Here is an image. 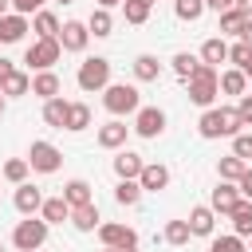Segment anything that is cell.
<instances>
[{
  "label": "cell",
  "instance_id": "obj_1",
  "mask_svg": "<svg viewBox=\"0 0 252 252\" xmlns=\"http://www.w3.org/2000/svg\"><path fill=\"white\" fill-rule=\"evenodd\" d=\"M240 126H244V122H240L236 106H209V110L201 114V122H197L201 138H236Z\"/></svg>",
  "mask_w": 252,
  "mask_h": 252
},
{
  "label": "cell",
  "instance_id": "obj_2",
  "mask_svg": "<svg viewBox=\"0 0 252 252\" xmlns=\"http://www.w3.org/2000/svg\"><path fill=\"white\" fill-rule=\"evenodd\" d=\"M102 106L114 114V118H126V114H138L142 110V91L134 83H110L102 91Z\"/></svg>",
  "mask_w": 252,
  "mask_h": 252
},
{
  "label": "cell",
  "instance_id": "obj_3",
  "mask_svg": "<svg viewBox=\"0 0 252 252\" xmlns=\"http://www.w3.org/2000/svg\"><path fill=\"white\" fill-rule=\"evenodd\" d=\"M185 87H189V102H197L201 110H209V106H213V98L220 94V71H217V67H209V63H201V67H197V75H193Z\"/></svg>",
  "mask_w": 252,
  "mask_h": 252
},
{
  "label": "cell",
  "instance_id": "obj_4",
  "mask_svg": "<svg viewBox=\"0 0 252 252\" xmlns=\"http://www.w3.org/2000/svg\"><path fill=\"white\" fill-rule=\"evenodd\" d=\"M47 220L43 217H24L16 228H12V244L20 248V252H39L43 248V240H47Z\"/></svg>",
  "mask_w": 252,
  "mask_h": 252
},
{
  "label": "cell",
  "instance_id": "obj_5",
  "mask_svg": "<svg viewBox=\"0 0 252 252\" xmlns=\"http://www.w3.org/2000/svg\"><path fill=\"white\" fill-rule=\"evenodd\" d=\"M75 83H79V91H87V94H91V91H106V87H110V59H102V55L83 59Z\"/></svg>",
  "mask_w": 252,
  "mask_h": 252
},
{
  "label": "cell",
  "instance_id": "obj_6",
  "mask_svg": "<svg viewBox=\"0 0 252 252\" xmlns=\"http://www.w3.org/2000/svg\"><path fill=\"white\" fill-rule=\"evenodd\" d=\"M59 59H63V43H59V39H35V43H28V51H24V63H28L32 71H51Z\"/></svg>",
  "mask_w": 252,
  "mask_h": 252
},
{
  "label": "cell",
  "instance_id": "obj_7",
  "mask_svg": "<svg viewBox=\"0 0 252 252\" xmlns=\"http://www.w3.org/2000/svg\"><path fill=\"white\" fill-rule=\"evenodd\" d=\"M28 165L35 169V173H55L59 165H63V154H59V146H51V142H32V150H28Z\"/></svg>",
  "mask_w": 252,
  "mask_h": 252
},
{
  "label": "cell",
  "instance_id": "obj_8",
  "mask_svg": "<svg viewBox=\"0 0 252 252\" xmlns=\"http://www.w3.org/2000/svg\"><path fill=\"white\" fill-rule=\"evenodd\" d=\"M98 240H102V248H138V232L130 224H118V220H102Z\"/></svg>",
  "mask_w": 252,
  "mask_h": 252
},
{
  "label": "cell",
  "instance_id": "obj_9",
  "mask_svg": "<svg viewBox=\"0 0 252 252\" xmlns=\"http://www.w3.org/2000/svg\"><path fill=\"white\" fill-rule=\"evenodd\" d=\"M138 138H158L161 130H165V110H158V106H142L138 114H134V126H130Z\"/></svg>",
  "mask_w": 252,
  "mask_h": 252
},
{
  "label": "cell",
  "instance_id": "obj_10",
  "mask_svg": "<svg viewBox=\"0 0 252 252\" xmlns=\"http://www.w3.org/2000/svg\"><path fill=\"white\" fill-rule=\"evenodd\" d=\"M240 201H244V197H240V189H236L232 181H220V185L213 189V197H209V209H213L217 217H232Z\"/></svg>",
  "mask_w": 252,
  "mask_h": 252
},
{
  "label": "cell",
  "instance_id": "obj_11",
  "mask_svg": "<svg viewBox=\"0 0 252 252\" xmlns=\"http://www.w3.org/2000/svg\"><path fill=\"white\" fill-rule=\"evenodd\" d=\"M59 43H63V51H87L91 28H87L83 20H67V24L59 28Z\"/></svg>",
  "mask_w": 252,
  "mask_h": 252
},
{
  "label": "cell",
  "instance_id": "obj_12",
  "mask_svg": "<svg viewBox=\"0 0 252 252\" xmlns=\"http://www.w3.org/2000/svg\"><path fill=\"white\" fill-rule=\"evenodd\" d=\"M126 134H130V126H126L122 118H110V122H102V126H98V134H94V138H98V146H102V150H122V146H126Z\"/></svg>",
  "mask_w": 252,
  "mask_h": 252
},
{
  "label": "cell",
  "instance_id": "obj_13",
  "mask_svg": "<svg viewBox=\"0 0 252 252\" xmlns=\"http://www.w3.org/2000/svg\"><path fill=\"white\" fill-rule=\"evenodd\" d=\"M43 201H47V197H43L35 185H28V181H24V185H16V197H12L16 213H24V217H35V213L43 209Z\"/></svg>",
  "mask_w": 252,
  "mask_h": 252
},
{
  "label": "cell",
  "instance_id": "obj_14",
  "mask_svg": "<svg viewBox=\"0 0 252 252\" xmlns=\"http://www.w3.org/2000/svg\"><path fill=\"white\" fill-rule=\"evenodd\" d=\"M142 169H146V161H142L134 150H118V154H114V173H118V181H138Z\"/></svg>",
  "mask_w": 252,
  "mask_h": 252
},
{
  "label": "cell",
  "instance_id": "obj_15",
  "mask_svg": "<svg viewBox=\"0 0 252 252\" xmlns=\"http://www.w3.org/2000/svg\"><path fill=\"white\" fill-rule=\"evenodd\" d=\"M138 185H142V193H161V189L169 185V169H165L161 161H146V169H142Z\"/></svg>",
  "mask_w": 252,
  "mask_h": 252
},
{
  "label": "cell",
  "instance_id": "obj_16",
  "mask_svg": "<svg viewBox=\"0 0 252 252\" xmlns=\"http://www.w3.org/2000/svg\"><path fill=\"white\" fill-rule=\"evenodd\" d=\"M189 232L193 236H213L217 232V213L209 209V205H197V209H189Z\"/></svg>",
  "mask_w": 252,
  "mask_h": 252
},
{
  "label": "cell",
  "instance_id": "obj_17",
  "mask_svg": "<svg viewBox=\"0 0 252 252\" xmlns=\"http://www.w3.org/2000/svg\"><path fill=\"white\" fill-rule=\"evenodd\" d=\"M63 201H67L71 209H83V205H94V193H91V181H83V177H71V181L63 185Z\"/></svg>",
  "mask_w": 252,
  "mask_h": 252
},
{
  "label": "cell",
  "instance_id": "obj_18",
  "mask_svg": "<svg viewBox=\"0 0 252 252\" xmlns=\"http://www.w3.org/2000/svg\"><path fill=\"white\" fill-rule=\"evenodd\" d=\"M28 28H32V24H28V16H20V12L0 16V43H20Z\"/></svg>",
  "mask_w": 252,
  "mask_h": 252
},
{
  "label": "cell",
  "instance_id": "obj_19",
  "mask_svg": "<svg viewBox=\"0 0 252 252\" xmlns=\"http://www.w3.org/2000/svg\"><path fill=\"white\" fill-rule=\"evenodd\" d=\"M32 94L43 98V102L59 98V75H55V71H35V75H32Z\"/></svg>",
  "mask_w": 252,
  "mask_h": 252
},
{
  "label": "cell",
  "instance_id": "obj_20",
  "mask_svg": "<svg viewBox=\"0 0 252 252\" xmlns=\"http://www.w3.org/2000/svg\"><path fill=\"white\" fill-rule=\"evenodd\" d=\"M59 28H63V24H59V16H55V12H47V8L32 16V32H35V39H59Z\"/></svg>",
  "mask_w": 252,
  "mask_h": 252
},
{
  "label": "cell",
  "instance_id": "obj_21",
  "mask_svg": "<svg viewBox=\"0 0 252 252\" xmlns=\"http://www.w3.org/2000/svg\"><path fill=\"white\" fill-rule=\"evenodd\" d=\"M134 79H138V83H158V79H161V63H158V55H150V51L134 55Z\"/></svg>",
  "mask_w": 252,
  "mask_h": 252
},
{
  "label": "cell",
  "instance_id": "obj_22",
  "mask_svg": "<svg viewBox=\"0 0 252 252\" xmlns=\"http://www.w3.org/2000/svg\"><path fill=\"white\" fill-rule=\"evenodd\" d=\"M201 63H209V67L228 63V43H224V35H213V39L201 43Z\"/></svg>",
  "mask_w": 252,
  "mask_h": 252
},
{
  "label": "cell",
  "instance_id": "obj_23",
  "mask_svg": "<svg viewBox=\"0 0 252 252\" xmlns=\"http://www.w3.org/2000/svg\"><path fill=\"white\" fill-rule=\"evenodd\" d=\"M39 217H43L47 224H63V220H71V205L63 201V193H59V197H47L43 209H39Z\"/></svg>",
  "mask_w": 252,
  "mask_h": 252
},
{
  "label": "cell",
  "instance_id": "obj_24",
  "mask_svg": "<svg viewBox=\"0 0 252 252\" xmlns=\"http://www.w3.org/2000/svg\"><path fill=\"white\" fill-rule=\"evenodd\" d=\"M71 224L79 232H98L102 217H98V205H83V209H71Z\"/></svg>",
  "mask_w": 252,
  "mask_h": 252
},
{
  "label": "cell",
  "instance_id": "obj_25",
  "mask_svg": "<svg viewBox=\"0 0 252 252\" xmlns=\"http://www.w3.org/2000/svg\"><path fill=\"white\" fill-rule=\"evenodd\" d=\"M4 98H20V94H32V75L28 71H12L4 83H0Z\"/></svg>",
  "mask_w": 252,
  "mask_h": 252
},
{
  "label": "cell",
  "instance_id": "obj_26",
  "mask_svg": "<svg viewBox=\"0 0 252 252\" xmlns=\"http://www.w3.org/2000/svg\"><path fill=\"white\" fill-rule=\"evenodd\" d=\"M67 98H51V102H43V122L47 126H55V130H63L67 126Z\"/></svg>",
  "mask_w": 252,
  "mask_h": 252
},
{
  "label": "cell",
  "instance_id": "obj_27",
  "mask_svg": "<svg viewBox=\"0 0 252 252\" xmlns=\"http://www.w3.org/2000/svg\"><path fill=\"white\" fill-rule=\"evenodd\" d=\"M87 126H91V106H87V102H71V106H67V126H63V130L79 134V130H87Z\"/></svg>",
  "mask_w": 252,
  "mask_h": 252
},
{
  "label": "cell",
  "instance_id": "obj_28",
  "mask_svg": "<svg viewBox=\"0 0 252 252\" xmlns=\"http://www.w3.org/2000/svg\"><path fill=\"white\" fill-rule=\"evenodd\" d=\"M232 232H236L240 240L252 236V201H240V205H236V213H232Z\"/></svg>",
  "mask_w": 252,
  "mask_h": 252
},
{
  "label": "cell",
  "instance_id": "obj_29",
  "mask_svg": "<svg viewBox=\"0 0 252 252\" xmlns=\"http://www.w3.org/2000/svg\"><path fill=\"white\" fill-rule=\"evenodd\" d=\"M197 67H201V59L189 55V51H177V55H173V75H177L181 83H189V79L197 75Z\"/></svg>",
  "mask_w": 252,
  "mask_h": 252
},
{
  "label": "cell",
  "instance_id": "obj_30",
  "mask_svg": "<svg viewBox=\"0 0 252 252\" xmlns=\"http://www.w3.org/2000/svg\"><path fill=\"white\" fill-rule=\"evenodd\" d=\"M244 169H248V165H244L236 154H228V158H220V161H217V173H220V181H232V185L244 177Z\"/></svg>",
  "mask_w": 252,
  "mask_h": 252
},
{
  "label": "cell",
  "instance_id": "obj_31",
  "mask_svg": "<svg viewBox=\"0 0 252 252\" xmlns=\"http://www.w3.org/2000/svg\"><path fill=\"white\" fill-rule=\"evenodd\" d=\"M87 28H91V35L106 39V35L114 32V20H110V12H106V8H94V12H91V20H87Z\"/></svg>",
  "mask_w": 252,
  "mask_h": 252
},
{
  "label": "cell",
  "instance_id": "obj_32",
  "mask_svg": "<svg viewBox=\"0 0 252 252\" xmlns=\"http://www.w3.org/2000/svg\"><path fill=\"white\" fill-rule=\"evenodd\" d=\"M220 91H224V94H244V91H248V75L236 71V67H232V71H220Z\"/></svg>",
  "mask_w": 252,
  "mask_h": 252
},
{
  "label": "cell",
  "instance_id": "obj_33",
  "mask_svg": "<svg viewBox=\"0 0 252 252\" xmlns=\"http://www.w3.org/2000/svg\"><path fill=\"white\" fill-rule=\"evenodd\" d=\"M114 201L126 205V209H134V205L142 201V185H138V181H118V185H114Z\"/></svg>",
  "mask_w": 252,
  "mask_h": 252
},
{
  "label": "cell",
  "instance_id": "obj_34",
  "mask_svg": "<svg viewBox=\"0 0 252 252\" xmlns=\"http://www.w3.org/2000/svg\"><path fill=\"white\" fill-rule=\"evenodd\" d=\"M173 16L185 20V24H193V20L205 16V0H173Z\"/></svg>",
  "mask_w": 252,
  "mask_h": 252
},
{
  "label": "cell",
  "instance_id": "obj_35",
  "mask_svg": "<svg viewBox=\"0 0 252 252\" xmlns=\"http://www.w3.org/2000/svg\"><path fill=\"white\" fill-rule=\"evenodd\" d=\"M150 8H154V0H126L122 4V12H126V24H146L150 20Z\"/></svg>",
  "mask_w": 252,
  "mask_h": 252
},
{
  "label": "cell",
  "instance_id": "obj_36",
  "mask_svg": "<svg viewBox=\"0 0 252 252\" xmlns=\"http://www.w3.org/2000/svg\"><path fill=\"white\" fill-rule=\"evenodd\" d=\"M28 158H8L4 161V181H12V185H24L28 181Z\"/></svg>",
  "mask_w": 252,
  "mask_h": 252
},
{
  "label": "cell",
  "instance_id": "obj_37",
  "mask_svg": "<svg viewBox=\"0 0 252 252\" xmlns=\"http://www.w3.org/2000/svg\"><path fill=\"white\" fill-rule=\"evenodd\" d=\"M161 236H165V244L181 248V244H189V236H193V232H189V220H169Z\"/></svg>",
  "mask_w": 252,
  "mask_h": 252
},
{
  "label": "cell",
  "instance_id": "obj_38",
  "mask_svg": "<svg viewBox=\"0 0 252 252\" xmlns=\"http://www.w3.org/2000/svg\"><path fill=\"white\" fill-rule=\"evenodd\" d=\"M228 63H236V71H244L252 79V47L248 43H232L228 47Z\"/></svg>",
  "mask_w": 252,
  "mask_h": 252
},
{
  "label": "cell",
  "instance_id": "obj_39",
  "mask_svg": "<svg viewBox=\"0 0 252 252\" xmlns=\"http://www.w3.org/2000/svg\"><path fill=\"white\" fill-rule=\"evenodd\" d=\"M209 252H248V244H244L236 232H228V236H213Z\"/></svg>",
  "mask_w": 252,
  "mask_h": 252
},
{
  "label": "cell",
  "instance_id": "obj_40",
  "mask_svg": "<svg viewBox=\"0 0 252 252\" xmlns=\"http://www.w3.org/2000/svg\"><path fill=\"white\" fill-rule=\"evenodd\" d=\"M244 20H248V16H240L236 8H232V12H224V16H220V35H236V39H240Z\"/></svg>",
  "mask_w": 252,
  "mask_h": 252
},
{
  "label": "cell",
  "instance_id": "obj_41",
  "mask_svg": "<svg viewBox=\"0 0 252 252\" xmlns=\"http://www.w3.org/2000/svg\"><path fill=\"white\" fill-rule=\"evenodd\" d=\"M232 154H236L244 165H252V134H248V130H240V134L232 138Z\"/></svg>",
  "mask_w": 252,
  "mask_h": 252
},
{
  "label": "cell",
  "instance_id": "obj_42",
  "mask_svg": "<svg viewBox=\"0 0 252 252\" xmlns=\"http://www.w3.org/2000/svg\"><path fill=\"white\" fill-rule=\"evenodd\" d=\"M43 4H47V0H12V12H20V16H35V12H43Z\"/></svg>",
  "mask_w": 252,
  "mask_h": 252
},
{
  "label": "cell",
  "instance_id": "obj_43",
  "mask_svg": "<svg viewBox=\"0 0 252 252\" xmlns=\"http://www.w3.org/2000/svg\"><path fill=\"white\" fill-rule=\"evenodd\" d=\"M236 114H240V122H244V126H252V94H240Z\"/></svg>",
  "mask_w": 252,
  "mask_h": 252
},
{
  "label": "cell",
  "instance_id": "obj_44",
  "mask_svg": "<svg viewBox=\"0 0 252 252\" xmlns=\"http://www.w3.org/2000/svg\"><path fill=\"white\" fill-rule=\"evenodd\" d=\"M236 189H240V197H244V201H252V165L244 169V177L236 181Z\"/></svg>",
  "mask_w": 252,
  "mask_h": 252
},
{
  "label": "cell",
  "instance_id": "obj_45",
  "mask_svg": "<svg viewBox=\"0 0 252 252\" xmlns=\"http://www.w3.org/2000/svg\"><path fill=\"white\" fill-rule=\"evenodd\" d=\"M232 4H236V0H205V8H213L217 16H224V12H232Z\"/></svg>",
  "mask_w": 252,
  "mask_h": 252
},
{
  "label": "cell",
  "instance_id": "obj_46",
  "mask_svg": "<svg viewBox=\"0 0 252 252\" xmlns=\"http://www.w3.org/2000/svg\"><path fill=\"white\" fill-rule=\"evenodd\" d=\"M12 71H16V63H12V59H4V55H0V83H4V79H8V75H12Z\"/></svg>",
  "mask_w": 252,
  "mask_h": 252
},
{
  "label": "cell",
  "instance_id": "obj_47",
  "mask_svg": "<svg viewBox=\"0 0 252 252\" xmlns=\"http://www.w3.org/2000/svg\"><path fill=\"white\" fill-rule=\"evenodd\" d=\"M232 8H236V12H240V16H248V20H252V0H236V4H232Z\"/></svg>",
  "mask_w": 252,
  "mask_h": 252
},
{
  "label": "cell",
  "instance_id": "obj_48",
  "mask_svg": "<svg viewBox=\"0 0 252 252\" xmlns=\"http://www.w3.org/2000/svg\"><path fill=\"white\" fill-rule=\"evenodd\" d=\"M240 43L252 47V20H244V28H240Z\"/></svg>",
  "mask_w": 252,
  "mask_h": 252
},
{
  "label": "cell",
  "instance_id": "obj_49",
  "mask_svg": "<svg viewBox=\"0 0 252 252\" xmlns=\"http://www.w3.org/2000/svg\"><path fill=\"white\" fill-rule=\"evenodd\" d=\"M118 4H126V0H98V8H106V12H110V8H118Z\"/></svg>",
  "mask_w": 252,
  "mask_h": 252
},
{
  "label": "cell",
  "instance_id": "obj_50",
  "mask_svg": "<svg viewBox=\"0 0 252 252\" xmlns=\"http://www.w3.org/2000/svg\"><path fill=\"white\" fill-rule=\"evenodd\" d=\"M12 12V0H0V16H8Z\"/></svg>",
  "mask_w": 252,
  "mask_h": 252
},
{
  "label": "cell",
  "instance_id": "obj_51",
  "mask_svg": "<svg viewBox=\"0 0 252 252\" xmlns=\"http://www.w3.org/2000/svg\"><path fill=\"white\" fill-rule=\"evenodd\" d=\"M4 110H8V98H4V91H0V118H4Z\"/></svg>",
  "mask_w": 252,
  "mask_h": 252
},
{
  "label": "cell",
  "instance_id": "obj_52",
  "mask_svg": "<svg viewBox=\"0 0 252 252\" xmlns=\"http://www.w3.org/2000/svg\"><path fill=\"white\" fill-rule=\"evenodd\" d=\"M102 252H138V248H102Z\"/></svg>",
  "mask_w": 252,
  "mask_h": 252
},
{
  "label": "cell",
  "instance_id": "obj_53",
  "mask_svg": "<svg viewBox=\"0 0 252 252\" xmlns=\"http://www.w3.org/2000/svg\"><path fill=\"white\" fill-rule=\"evenodd\" d=\"M55 4H71V0H55Z\"/></svg>",
  "mask_w": 252,
  "mask_h": 252
},
{
  "label": "cell",
  "instance_id": "obj_54",
  "mask_svg": "<svg viewBox=\"0 0 252 252\" xmlns=\"http://www.w3.org/2000/svg\"><path fill=\"white\" fill-rule=\"evenodd\" d=\"M248 252H252V244H248Z\"/></svg>",
  "mask_w": 252,
  "mask_h": 252
},
{
  "label": "cell",
  "instance_id": "obj_55",
  "mask_svg": "<svg viewBox=\"0 0 252 252\" xmlns=\"http://www.w3.org/2000/svg\"><path fill=\"white\" fill-rule=\"evenodd\" d=\"M0 252H4V244H0Z\"/></svg>",
  "mask_w": 252,
  "mask_h": 252
}]
</instances>
